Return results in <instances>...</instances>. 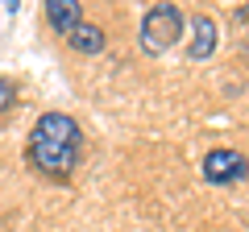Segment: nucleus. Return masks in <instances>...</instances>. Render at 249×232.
<instances>
[{
    "mask_svg": "<svg viewBox=\"0 0 249 232\" xmlns=\"http://www.w3.org/2000/svg\"><path fill=\"white\" fill-rule=\"evenodd\" d=\"M9 108H17V87L9 79H0V116L9 112Z\"/></svg>",
    "mask_w": 249,
    "mask_h": 232,
    "instance_id": "7",
    "label": "nucleus"
},
{
    "mask_svg": "<svg viewBox=\"0 0 249 232\" xmlns=\"http://www.w3.org/2000/svg\"><path fill=\"white\" fill-rule=\"evenodd\" d=\"M25 158L37 174L46 179H71L79 170L83 158V133L75 125V116L67 112H42L37 125L29 129V141H25Z\"/></svg>",
    "mask_w": 249,
    "mask_h": 232,
    "instance_id": "1",
    "label": "nucleus"
},
{
    "mask_svg": "<svg viewBox=\"0 0 249 232\" xmlns=\"http://www.w3.org/2000/svg\"><path fill=\"white\" fill-rule=\"evenodd\" d=\"M249 174V158L241 149H212L204 158V179L216 182V187H229V182H241Z\"/></svg>",
    "mask_w": 249,
    "mask_h": 232,
    "instance_id": "3",
    "label": "nucleus"
},
{
    "mask_svg": "<svg viewBox=\"0 0 249 232\" xmlns=\"http://www.w3.org/2000/svg\"><path fill=\"white\" fill-rule=\"evenodd\" d=\"M216 42H220V29H216L212 17H191V42H187V54L196 58V63H204V58H212L216 54Z\"/></svg>",
    "mask_w": 249,
    "mask_h": 232,
    "instance_id": "4",
    "label": "nucleus"
},
{
    "mask_svg": "<svg viewBox=\"0 0 249 232\" xmlns=\"http://www.w3.org/2000/svg\"><path fill=\"white\" fill-rule=\"evenodd\" d=\"M46 21L54 25V33L71 37L75 29L83 25V4L79 0H50V4H46Z\"/></svg>",
    "mask_w": 249,
    "mask_h": 232,
    "instance_id": "5",
    "label": "nucleus"
},
{
    "mask_svg": "<svg viewBox=\"0 0 249 232\" xmlns=\"http://www.w3.org/2000/svg\"><path fill=\"white\" fill-rule=\"evenodd\" d=\"M67 42H71V50H79V54H100V50L108 46V37H104V29H100V25L83 21V25L75 29V33L67 37Z\"/></svg>",
    "mask_w": 249,
    "mask_h": 232,
    "instance_id": "6",
    "label": "nucleus"
},
{
    "mask_svg": "<svg viewBox=\"0 0 249 232\" xmlns=\"http://www.w3.org/2000/svg\"><path fill=\"white\" fill-rule=\"evenodd\" d=\"M183 37V13L178 4H150L142 17V50L145 54H166Z\"/></svg>",
    "mask_w": 249,
    "mask_h": 232,
    "instance_id": "2",
    "label": "nucleus"
}]
</instances>
